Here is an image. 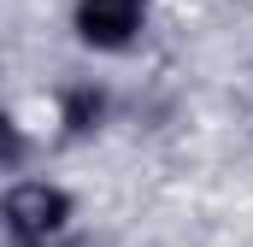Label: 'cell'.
<instances>
[{"label": "cell", "instance_id": "cell-1", "mask_svg": "<svg viewBox=\"0 0 253 247\" xmlns=\"http://www.w3.org/2000/svg\"><path fill=\"white\" fill-rule=\"evenodd\" d=\"M0 218L18 242H47L53 230H65L71 218V194L53 183H18L6 200H0Z\"/></svg>", "mask_w": 253, "mask_h": 247}, {"label": "cell", "instance_id": "cell-2", "mask_svg": "<svg viewBox=\"0 0 253 247\" xmlns=\"http://www.w3.org/2000/svg\"><path fill=\"white\" fill-rule=\"evenodd\" d=\"M147 0H77V36L88 47H129Z\"/></svg>", "mask_w": 253, "mask_h": 247}, {"label": "cell", "instance_id": "cell-4", "mask_svg": "<svg viewBox=\"0 0 253 247\" xmlns=\"http://www.w3.org/2000/svg\"><path fill=\"white\" fill-rule=\"evenodd\" d=\"M30 153V141H24V129L12 124V112H0V171H12L18 159Z\"/></svg>", "mask_w": 253, "mask_h": 247}, {"label": "cell", "instance_id": "cell-3", "mask_svg": "<svg viewBox=\"0 0 253 247\" xmlns=\"http://www.w3.org/2000/svg\"><path fill=\"white\" fill-rule=\"evenodd\" d=\"M106 112V94L100 88H65V129L71 135H88Z\"/></svg>", "mask_w": 253, "mask_h": 247}]
</instances>
